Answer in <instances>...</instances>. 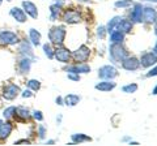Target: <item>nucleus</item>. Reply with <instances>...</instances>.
<instances>
[{"label":"nucleus","mask_w":157,"mask_h":146,"mask_svg":"<svg viewBox=\"0 0 157 146\" xmlns=\"http://www.w3.org/2000/svg\"><path fill=\"white\" fill-rule=\"evenodd\" d=\"M47 35H48V41H50V43H52L54 46L63 45L64 41H66V37H67L66 26H63V25H54V26L50 27Z\"/></svg>","instance_id":"nucleus-1"},{"label":"nucleus","mask_w":157,"mask_h":146,"mask_svg":"<svg viewBox=\"0 0 157 146\" xmlns=\"http://www.w3.org/2000/svg\"><path fill=\"white\" fill-rule=\"evenodd\" d=\"M20 93H21V87L14 82H7L2 86V90H0L2 98L7 102L16 100L17 97H20Z\"/></svg>","instance_id":"nucleus-2"},{"label":"nucleus","mask_w":157,"mask_h":146,"mask_svg":"<svg viewBox=\"0 0 157 146\" xmlns=\"http://www.w3.org/2000/svg\"><path fill=\"white\" fill-rule=\"evenodd\" d=\"M21 38H20L18 33L9 30V29H0V45L6 47L17 46Z\"/></svg>","instance_id":"nucleus-3"},{"label":"nucleus","mask_w":157,"mask_h":146,"mask_svg":"<svg viewBox=\"0 0 157 146\" xmlns=\"http://www.w3.org/2000/svg\"><path fill=\"white\" fill-rule=\"evenodd\" d=\"M109 53H110V59L114 64H119L126 56H128L127 55V50L122 46V43H111V46L109 47Z\"/></svg>","instance_id":"nucleus-4"},{"label":"nucleus","mask_w":157,"mask_h":146,"mask_svg":"<svg viewBox=\"0 0 157 146\" xmlns=\"http://www.w3.org/2000/svg\"><path fill=\"white\" fill-rule=\"evenodd\" d=\"M34 59L28 56H20L18 60L16 63V71L20 76H26L30 73L32 71V65H33Z\"/></svg>","instance_id":"nucleus-5"},{"label":"nucleus","mask_w":157,"mask_h":146,"mask_svg":"<svg viewBox=\"0 0 157 146\" xmlns=\"http://www.w3.org/2000/svg\"><path fill=\"white\" fill-rule=\"evenodd\" d=\"M17 53H18V56H28V57H32V59H36L34 46L32 45L28 38H22L20 41V43L17 45Z\"/></svg>","instance_id":"nucleus-6"},{"label":"nucleus","mask_w":157,"mask_h":146,"mask_svg":"<svg viewBox=\"0 0 157 146\" xmlns=\"http://www.w3.org/2000/svg\"><path fill=\"white\" fill-rule=\"evenodd\" d=\"M54 59H56L59 63H62V64H68L72 59V52L63 45L55 46V50H54Z\"/></svg>","instance_id":"nucleus-7"},{"label":"nucleus","mask_w":157,"mask_h":146,"mask_svg":"<svg viewBox=\"0 0 157 146\" xmlns=\"http://www.w3.org/2000/svg\"><path fill=\"white\" fill-rule=\"evenodd\" d=\"M62 20L68 25H76V24L81 22V14L75 8H68L64 9V12L62 13Z\"/></svg>","instance_id":"nucleus-8"},{"label":"nucleus","mask_w":157,"mask_h":146,"mask_svg":"<svg viewBox=\"0 0 157 146\" xmlns=\"http://www.w3.org/2000/svg\"><path fill=\"white\" fill-rule=\"evenodd\" d=\"M89 56H90V48L85 45H81L76 51L72 52V59L76 63H85L89 59Z\"/></svg>","instance_id":"nucleus-9"},{"label":"nucleus","mask_w":157,"mask_h":146,"mask_svg":"<svg viewBox=\"0 0 157 146\" xmlns=\"http://www.w3.org/2000/svg\"><path fill=\"white\" fill-rule=\"evenodd\" d=\"M118 69L114 65H102L98 69V77L102 80H114L118 77Z\"/></svg>","instance_id":"nucleus-10"},{"label":"nucleus","mask_w":157,"mask_h":146,"mask_svg":"<svg viewBox=\"0 0 157 146\" xmlns=\"http://www.w3.org/2000/svg\"><path fill=\"white\" fill-rule=\"evenodd\" d=\"M14 129L13 121L12 120H4L3 124L0 125V142H6L11 137V134Z\"/></svg>","instance_id":"nucleus-11"},{"label":"nucleus","mask_w":157,"mask_h":146,"mask_svg":"<svg viewBox=\"0 0 157 146\" xmlns=\"http://www.w3.org/2000/svg\"><path fill=\"white\" fill-rule=\"evenodd\" d=\"M32 119V111L26 106H16V112H14V120L20 123H26Z\"/></svg>","instance_id":"nucleus-12"},{"label":"nucleus","mask_w":157,"mask_h":146,"mask_svg":"<svg viewBox=\"0 0 157 146\" xmlns=\"http://www.w3.org/2000/svg\"><path fill=\"white\" fill-rule=\"evenodd\" d=\"M21 8L24 9V12L26 13L28 17L33 18V20H37V18H38V16H39L38 7H37L33 2H30V0H22Z\"/></svg>","instance_id":"nucleus-13"},{"label":"nucleus","mask_w":157,"mask_h":146,"mask_svg":"<svg viewBox=\"0 0 157 146\" xmlns=\"http://www.w3.org/2000/svg\"><path fill=\"white\" fill-rule=\"evenodd\" d=\"M122 68L124 71H128V72H134L137 71L140 68V60L135 56H126L123 60H122Z\"/></svg>","instance_id":"nucleus-14"},{"label":"nucleus","mask_w":157,"mask_h":146,"mask_svg":"<svg viewBox=\"0 0 157 146\" xmlns=\"http://www.w3.org/2000/svg\"><path fill=\"white\" fill-rule=\"evenodd\" d=\"M143 9H144L143 4L134 3V5H132V11L130 13L131 22H136V24L143 22Z\"/></svg>","instance_id":"nucleus-15"},{"label":"nucleus","mask_w":157,"mask_h":146,"mask_svg":"<svg viewBox=\"0 0 157 146\" xmlns=\"http://www.w3.org/2000/svg\"><path fill=\"white\" fill-rule=\"evenodd\" d=\"M9 16L18 24H25L28 21L26 13L24 12V9L21 7H12L11 9H9Z\"/></svg>","instance_id":"nucleus-16"},{"label":"nucleus","mask_w":157,"mask_h":146,"mask_svg":"<svg viewBox=\"0 0 157 146\" xmlns=\"http://www.w3.org/2000/svg\"><path fill=\"white\" fill-rule=\"evenodd\" d=\"M157 64V55L152 52H144L140 57V65L143 68H151Z\"/></svg>","instance_id":"nucleus-17"},{"label":"nucleus","mask_w":157,"mask_h":146,"mask_svg":"<svg viewBox=\"0 0 157 146\" xmlns=\"http://www.w3.org/2000/svg\"><path fill=\"white\" fill-rule=\"evenodd\" d=\"M67 73H77V75H85V73L90 72V67L85 64V63H76L75 65H68L64 68Z\"/></svg>","instance_id":"nucleus-18"},{"label":"nucleus","mask_w":157,"mask_h":146,"mask_svg":"<svg viewBox=\"0 0 157 146\" xmlns=\"http://www.w3.org/2000/svg\"><path fill=\"white\" fill-rule=\"evenodd\" d=\"M157 20V11L156 8L147 5L143 9V22L145 24H155Z\"/></svg>","instance_id":"nucleus-19"},{"label":"nucleus","mask_w":157,"mask_h":146,"mask_svg":"<svg viewBox=\"0 0 157 146\" xmlns=\"http://www.w3.org/2000/svg\"><path fill=\"white\" fill-rule=\"evenodd\" d=\"M28 39L30 41V43L34 47H39L42 46V34L39 30L34 27H30L28 30Z\"/></svg>","instance_id":"nucleus-20"},{"label":"nucleus","mask_w":157,"mask_h":146,"mask_svg":"<svg viewBox=\"0 0 157 146\" xmlns=\"http://www.w3.org/2000/svg\"><path fill=\"white\" fill-rule=\"evenodd\" d=\"M96 89L100 91H104V93H107V91H111L113 89L117 87V84L113 80H102L101 82L96 84Z\"/></svg>","instance_id":"nucleus-21"},{"label":"nucleus","mask_w":157,"mask_h":146,"mask_svg":"<svg viewBox=\"0 0 157 146\" xmlns=\"http://www.w3.org/2000/svg\"><path fill=\"white\" fill-rule=\"evenodd\" d=\"M62 7H59L58 4H55V3H52L50 7H48V13H50V21L51 22H54V21H56L58 18H59V16H60V13H62Z\"/></svg>","instance_id":"nucleus-22"},{"label":"nucleus","mask_w":157,"mask_h":146,"mask_svg":"<svg viewBox=\"0 0 157 146\" xmlns=\"http://www.w3.org/2000/svg\"><path fill=\"white\" fill-rule=\"evenodd\" d=\"M71 141H72V144L78 145L82 142H90L92 137H89L88 134H84V133H73L71 134Z\"/></svg>","instance_id":"nucleus-23"},{"label":"nucleus","mask_w":157,"mask_h":146,"mask_svg":"<svg viewBox=\"0 0 157 146\" xmlns=\"http://www.w3.org/2000/svg\"><path fill=\"white\" fill-rule=\"evenodd\" d=\"M115 29H117V30H119V31H122V33L127 34V33H130V31L132 30V22H131L130 20H124V18H121Z\"/></svg>","instance_id":"nucleus-24"},{"label":"nucleus","mask_w":157,"mask_h":146,"mask_svg":"<svg viewBox=\"0 0 157 146\" xmlns=\"http://www.w3.org/2000/svg\"><path fill=\"white\" fill-rule=\"evenodd\" d=\"M64 98V104L68 107H75L76 104H78V102L81 100V97L77 94H67Z\"/></svg>","instance_id":"nucleus-25"},{"label":"nucleus","mask_w":157,"mask_h":146,"mask_svg":"<svg viewBox=\"0 0 157 146\" xmlns=\"http://www.w3.org/2000/svg\"><path fill=\"white\" fill-rule=\"evenodd\" d=\"M14 112H16V106H7L2 111V118L4 120H14Z\"/></svg>","instance_id":"nucleus-26"},{"label":"nucleus","mask_w":157,"mask_h":146,"mask_svg":"<svg viewBox=\"0 0 157 146\" xmlns=\"http://www.w3.org/2000/svg\"><path fill=\"white\" fill-rule=\"evenodd\" d=\"M123 41H124V33L117 30V29L110 33V42L111 43H123Z\"/></svg>","instance_id":"nucleus-27"},{"label":"nucleus","mask_w":157,"mask_h":146,"mask_svg":"<svg viewBox=\"0 0 157 146\" xmlns=\"http://www.w3.org/2000/svg\"><path fill=\"white\" fill-rule=\"evenodd\" d=\"M42 50H43V53L47 56V59L52 60L54 59V50H55V47H54L52 43L50 42H46L42 45Z\"/></svg>","instance_id":"nucleus-28"},{"label":"nucleus","mask_w":157,"mask_h":146,"mask_svg":"<svg viewBox=\"0 0 157 146\" xmlns=\"http://www.w3.org/2000/svg\"><path fill=\"white\" fill-rule=\"evenodd\" d=\"M26 87L28 89H30V90H33L34 93H37V91L41 90L42 84H41V81L37 80V78H30V80L26 81Z\"/></svg>","instance_id":"nucleus-29"},{"label":"nucleus","mask_w":157,"mask_h":146,"mask_svg":"<svg viewBox=\"0 0 157 146\" xmlns=\"http://www.w3.org/2000/svg\"><path fill=\"white\" fill-rule=\"evenodd\" d=\"M46 136H47V128H46V125L45 124H38L37 126V137L43 141L46 138Z\"/></svg>","instance_id":"nucleus-30"},{"label":"nucleus","mask_w":157,"mask_h":146,"mask_svg":"<svg viewBox=\"0 0 157 146\" xmlns=\"http://www.w3.org/2000/svg\"><path fill=\"white\" fill-rule=\"evenodd\" d=\"M121 16H115V17H113L111 20L109 21V24H107V27H106V30H107V33H111V31H114L115 30V27H117V25H118V22H119V20H121Z\"/></svg>","instance_id":"nucleus-31"},{"label":"nucleus","mask_w":157,"mask_h":146,"mask_svg":"<svg viewBox=\"0 0 157 146\" xmlns=\"http://www.w3.org/2000/svg\"><path fill=\"white\" fill-rule=\"evenodd\" d=\"M114 5L117 8H121V9H126V8H130L134 5V2L132 0H117L114 3Z\"/></svg>","instance_id":"nucleus-32"},{"label":"nucleus","mask_w":157,"mask_h":146,"mask_svg":"<svg viewBox=\"0 0 157 146\" xmlns=\"http://www.w3.org/2000/svg\"><path fill=\"white\" fill-rule=\"evenodd\" d=\"M137 89H139V86H137V84H128V85H124L122 86V91L126 94H132V93H136Z\"/></svg>","instance_id":"nucleus-33"},{"label":"nucleus","mask_w":157,"mask_h":146,"mask_svg":"<svg viewBox=\"0 0 157 146\" xmlns=\"http://www.w3.org/2000/svg\"><path fill=\"white\" fill-rule=\"evenodd\" d=\"M32 119L34 121H37V123H42L43 120H45V115L41 110H33L32 111Z\"/></svg>","instance_id":"nucleus-34"},{"label":"nucleus","mask_w":157,"mask_h":146,"mask_svg":"<svg viewBox=\"0 0 157 146\" xmlns=\"http://www.w3.org/2000/svg\"><path fill=\"white\" fill-rule=\"evenodd\" d=\"M20 95L24 99H29V98H33L34 97V91L33 90H30V89H26L25 90H21V93H20Z\"/></svg>","instance_id":"nucleus-35"},{"label":"nucleus","mask_w":157,"mask_h":146,"mask_svg":"<svg viewBox=\"0 0 157 146\" xmlns=\"http://www.w3.org/2000/svg\"><path fill=\"white\" fill-rule=\"evenodd\" d=\"M96 33H97V37L100 38V39H105V37H106V34H107V30H106L105 26H98Z\"/></svg>","instance_id":"nucleus-36"},{"label":"nucleus","mask_w":157,"mask_h":146,"mask_svg":"<svg viewBox=\"0 0 157 146\" xmlns=\"http://www.w3.org/2000/svg\"><path fill=\"white\" fill-rule=\"evenodd\" d=\"M67 78H68V80H71V81L78 82L81 77H80V75H77V73H71V72H70V73H67Z\"/></svg>","instance_id":"nucleus-37"},{"label":"nucleus","mask_w":157,"mask_h":146,"mask_svg":"<svg viewBox=\"0 0 157 146\" xmlns=\"http://www.w3.org/2000/svg\"><path fill=\"white\" fill-rule=\"evenodd\" d=\"M13 145H32V141L29 138H20L14 141Z\"/></svg>","instance_id":"nucleus-38"},{"label":"nucleus","mask_w":157,"mask_h":146,"mask_svg":"<svg viewBox=\"0 0 157 146\" xmlns=\"http://www.w3.org/2000/svg\"><path fill=\"white\" fill-rule=\"evenodd\" d=\"M156 76H157V65L152 68L149 72H147V75H145V77H148V78L149 77H156Z\"/></svg>","instance_id":"nucleus-39"},{"label":"nucleus","mask_w":157,"mask_h":146,"mask_svg":"<svg viewBox=\"0 0 157 146\" xmlns=\"http://www.w3.org/2000/svg\"><path fill=\"white\" fill-rule=\"evenodd\" d=\"M55 103L58 106H64V98H63L62 95H58L56 98H55Z\"/></svg>","instance_id":"nucleus-40"},{"label":"nucleus","mask_w":157,"mask_h":146,"mask_svg":"<svg viewBox=\"0 0 157 146\" xmlns=\"http://www.w3.org/2000/svg\"><path fill=\"white\" fill-rule=\"evenodd\" d=\"M54 3H55V4H58V5L59 7H64V4H66V0H54Z\"/></svg>","instance_id":"nucleus-41"},{"label":"nucleus","mask_w":157,"mask_h":146,"mask_svg":"<svg viewBox=\"0 0 157 146\" xmlns=\"http://www.w3.org/2000/svg\"><path fill=\"white\" fill-rule=\"evenodd\" d=\"M62 120H63V115H62V114H59V115L56 116V124H58V125H60V124H62Z\"/></svg>","instance_id":"nucleus-42"},{"label":"nucleus","mask_w":157,"mask_h":146,"mask_svg":"<svg viewBox=\"0 0 157 146\" xmlns=\"http://www.w3.org/2000/svg\"><path fill=\"white\" fill-rule=\"evenodd\" d=\"M152 95H157V85L153 87V90H152Z\"/></svg>","instance_id":"nucleus-43"},{"label":"nucleus","mask_w":157,"mask_h":146,"mask_svg":"<svg viewBox=\"0 0 157 146\" xmlns=\"http://www.w3.org/2000/svg\"><path fill=\"white\" fill-rule=\"evenodd\" d=\"M46 144H47V145H54V144H55V140H47Z\"/></svg>","instance_id":"nucleus-44"},{"label":"nucleus","mask_w":157,"mask_h":146,"mask_svg":"<svg viewBox=\"0 0 157 146\" xmlns=\"http://www.w3.org/2000/svg\"><path fill=\"white\" fill-rule=\"evenodd\" d=\"M141 2V0H140ZM143 2H149V3H156L157 4V0H143Z\"/></svg>","instance_id":"nucleus-45"},{"label":"nucleus","mask_w":157,"mask_h":146,"mask_svg":"<svg viewBox=\"0 0 157 146\" xmlns=\"http://www.w3.org/2000/svg\"><path fill=\"white\" fill-rule=\"evenodd\" d=\"M153 52L157 55V42H156V45H155V47H153Z\"/></svg>","instance_id":"nucleus-46"},{"label":"nucleus","mask_w":157,"mask_h":146,"mask_svg":"<svg viewBox=\"0 0 157 146\" xmlns=\"http://www.w3.org/2000/svg\"><path fill=\"white\" fill-rule=\"evenodd\" d=\"M130 145H139V142H135V141H130Z\"/></svg>","instance_id":"nucleus-47"},{"label":"nucleus","mask_w":157,"mask_h":146,"mask_svg":"<svg viewBox=\"0 0 157 146\" xmlns=\"http://www.w3.org/2000/svg\"><path fill=\"white\" fill-rule=\"evenodd\" d=\"M77 2H78V3H88L89 0H77Z\"/></svg>","instance_id":"nucleus-48"},{"label":"nucleus","mask_w":157,"mask_h":146,"mask_svg":"<svg viewBox=\"0 0 157 146\" xmlns=\"http://www.w3.org/2000/svg\"><path fill=\"white\" fill-rule=\"evenodd\" d=\"M128 140H131L130 137H123V138H122V141H128Z\"/></svg>","instance_id":"nucleus-49"},{"label":"nucleus","mask_w":157,"mask_h":146,"mask_svg":"<svg viewBox=\"0 0 157 146\" xmlns=\"http://www.w3.org/2000/svg\"><path fill=\"white\" fill-rule=\"evenodd\" d=\"M155 34L157 35V21H156V26H155Z\"/></svg>","instance_id":"nucleus-50"},{"label":"nucleus","mask_w":157,"mask_h":146,"mask_svg":"<svg viewBox=\"0 0 157 146\" xmlns=\"http://www.w3.org/2000/svg\"><path fill=\"white\" fill-rule=\"evenodd\" d=\"M3 121H4V119H2V118H0V125L3 124Z\"/></svg>","instance_id":"nucleus-51"},{"label":"nucleus","mask_w":157,"mask_h":146,"mask_svg":"<svg viewBox=\"0 0 157 146\" xmlns=\"http://www.w3.org/2000/svg\"><path fill=\"white\" fill-rule=\"evenodd\" d=\"M3 2H4V0H0V5H2V4H3Z\"/></svg>","instance_id":"nucleus-52"},{"label":"nucleus","mask_w":157,"mask_h":146,"mask_svg":"<svg viewBox=\"0 0 157 146\" xmlns=\"http://www.w3.org/2000/svg\"><path fill=\"white\" fill-rule=\"evenodd\" d=\"M6 2H8V3H9V2H12V0H6Z\"/></svg>","instance_id":"nucleus-53"}]
</instances>
